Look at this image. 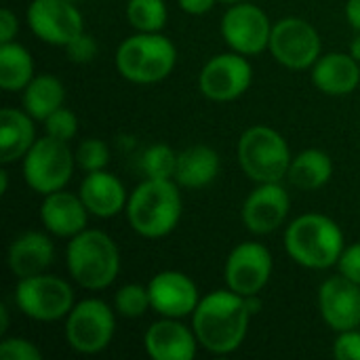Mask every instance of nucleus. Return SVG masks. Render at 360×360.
<instances>
[{
  "mask_svg": "<svg viewBox=\"0 0 360 360\" xmlns=\"http://www.w3.org/2000/svg\"><path fill=\"white\" fill-rule=\"evenodd\" d=\"M259 308L262 304L257 295L247 297L232 289L202 295L192 314V329L200 348L217 356L236 352L247 340L249 323Z\"/></svg>",
  "mask_w": 360,
  "mask_h": 360,
  "instance_id": "nucleus-1",
  "label": "nucleus"
},
{
  "mask_svg": "<svg viewBox=\"0 0 360 360\" xmlns=\"http://www.w3.org/2000/svg\"><path fill=\"white\" fill-rule=\"evenodd\" d=\"M127 221L143 238H165L181 221L184 198L175 179H143L127 202Z\"/></svg>",
  "mask_w": 360,
  "mask_h": 360,
  "instance_id": "nucleus-2",
  "label": "nucleus"
},
{
  "mask_svg": "<svg viewBox=\"0 0 360 360\" xmlns=\"http://www.w3.org/2000/svg\"><path fill=\"white\" fill-rule=\"evenodd\" d=\"M344 249V232L329 215L306 213L287 226L285 251L302 268L329 270L338 266Z\"/></svg>",
  "mask_w": 360,
  "mask_h": 360,
  "instance_id": "nucleus-3",
  "label": "nucleus"
},
{
  "mask_svg": "<svg viewBox=\"0 0 360 360\" xmlns=\"http://www.w3.org/2000/svg\"><path fill=\"white\" fill-rule=\"evenodd\" d=\"M65 266L76 285L86 291H101L108 289L120 272V251L110 234L86 228L70 238Z\"/></svg>",
  "mask_w": 360,
  "mask_h": 360,
  "instance_id": "nucleus-4",
  "label": "nucleus"
},
{
  "mask_svg": "<svg viewBox=\"0 0 360 360\" xmlns=\"http://www.w3.org/2000/svg\"><path fill=\"white\" fill-rule=\"evenodd\" d=\"M118 74L133 84H156L171 76L177 49L160 32H137L124 38L116 51Z\"/></svg>",
  "mask_w": 360,
  "mask_h": 360,
  "instance_id": "nucleus-5",
  "label": "nucleus"
},
{
  "mask_svg": "<svg viewBox=\"0 0 360 360\" xmlns=\"http://www.w3.org/2000/svg\"><path fill=\"white\" fill-rule=\"evenodd\" d=\"M287 139L272 127L253 124L238 139V162L243 173L255 184L283 181L291 167Z\"/></svg>",
  "mask_w": 360,
  "mask_h": 360,
  "instance_id": "nucleus-6",
  "label": "nucleus"
},
{
  "mask_svg": "<svg viewBox=\"0 0 360 360\" xmlns=\"http://www.w3.org/2000/svg\"><path fill=\"white\" fill-rule=\"evenodd\" d=\"M76 169V156L70 150V141L44 135L34 141L30 152L21 160V173L30 190L46 196L63 190Z\"/></svg>",
  "mask_w": 360,
  "mask_h": 360,
  "instance_id": "nucleus-7",
  "label": "nucleus"
},
{
  "mask_svg": "<svg viewBox=\"0 0 360 360\" xmlns=\"http://www.w3.org/2000/svg\"><path fill=\"white\" fill-rule=\"evenodd\" d=\"M13 300L23 316L38 323L61 321L76 304L74 289L70 287V283L46 272L19 278Z\"/></svg>",
  "mask_w": 360,
  "mask_h": 360,
  "instance_id": "nucleus-8",
  "label": "nucleus"
},
{
  "mask_svg": "<svg viewBox=\"0 0 360 360\" xmlns=\"http://www.w3.org/2000/svg\"><path fill=\"white\" fill-rule=\"evenodd\" d=\"M116 310L97 297L74 304L65 316V342L84 356L103 352L116 335Z\"/></svg>",
  "mask_w": 360,
  "mask_h": 360,
  "instance_id": "nucleus-9",
  "label": "nucleus"
},
{
  "mask_svg": "<svg viewBox=\"0 0 360 360\" xmlns=\"http://www.w3.org/2000/svg\"><path fill=\"white\" fill-rule=\"evenodd\" d=\"M272 57L287 70H310L323 55V40L316 27L302 17H283L272 25Z\"/></svg>",
  "mask_w": 360,
  "mask_h": 360,
  "instance_id": "nucleus-10",
  "label": "nucleus"
},
{
  "mask_svg": "<svg viewBox=\"0 0 360 360\" xmlns=\"http://www.w3.org/2000/svg\"><path fill=\"white\" fill-rule=\"evenodd\" d=\"M253 82V65L249 57L230 51L211 57L200 74H198V89L200 93L217 103H228L243 97Z\"/></svg>",
  "mask_w": 360,
  "mask_h": 360,
  "instance_id": "nucleus-11",
  "label": "nucleus"
},
{
  "mask_svg": "<svg viewBox=\"0 0 360 360\" xmlns=\"http://www.w3.org/2000/svg\"><path fill=\"white\" fill-rule=\"evenodd\" d=\"M272 25L264 8L251 2H236L221 17V36L230 51L253 57L270 46Z\"/></svg>",
  "mask_w": 360,
  "mask_h": 360,
  "instance_id": "nucleus-12",
  "label": "nucleus"
},
{
  "mask_svg": "<svg viewBox=\"0 0 360 360\" xmlns=\"http://www.w3.org/2000/svg\"><path fill=\"white\" fill-rule=\"evenodd\" d=\"M27 27L46 44L68 46L84 32L82 13L72 0H32L25 13Z\"/></svg>",
  "mask_w": 360,
  "mask_h": 360,
  "instance_id": "nucleus-13",
  "label": "nucleus"
},
{
  "mask_svg": "<svg viewBox=\"0 0 360 360\" xmlns=\"http://www.w3.org/2000/svg\"><path fill=\"white\" fill-rule=\"evenodd\" d=\"M272 270H274V259L268 247L262 243L247 240L230 251L226 259L224 276L228 289L251 297V295H259L266 289Z\"/></svg>",
  "mask_w": 360,
  "mask_h": 360,
  "instance_id": "nucleus-14",
  "label": "nucleus"
},
{
  "mask_svg": "<svg viewBox=\"0 0 360 360\" xmlns=\"http://www.w3.org/2000/svg\"><path fill=\"white\" fill-rule=\"evenodd\" d=\"M291 211L289 192L283 188L281 181L257 184V188L245 198L240 217L245 228L255 236H266L276 232Z\"/></svg>",
  "mask_w": 360,
  "mask_h": 360,
  "instance_id": "nucleus-15",
  "label": "nucleus"
},
{
  "mask_svg": "<svg viewBox=\"0 0 360 360\" xmlns=\"http://www.w3.org/2000/svg\"><path fill=\"white\" fill-rule=\"evenodd\" d=\"M152 310L167 319H186L192 316L200 293L196 283L179 270H162L152 276L148 283Z\"/></svg>",
  "mask_w": 360,
  "mask_h": 360,
  "instance_id": "nucleus-16",
  "label": "nucleus"
},
{
  "mask_svg": "<svg viewBox=\"0 0 360 360\" xmlns=\"http://www.w3.org/2000/svg\"><path fill=\"white\" fill-rule=\"evenodd\" d=\"M319 312L335 333L360 327V285L346 276H331L319 289Z\"/></svg>",
  "mask_w": 360,
  "mask_h": 360,
  "instance_id": "nucleus-17",
  "label": "nucleus"
},
{
  "mask_svg": "<svg viewBox=\"0 0 360 360\" xmlns=\"http://www.w3.org/2000/svg\"><path fill=\"white\" fill-rule=\"evenodd\" d=\"M198 348L192 325H184L181 319L160 316L143 333V350L152 360H194Z\"/></svg>",
  "mask_w": 360,
  "mask_h": 360,
  "instance_id": "nucleus-18",
  "label": "nucleus"
},
{
  "mask_svg": "<svg viewBox=\"0 0 360 360\" xmlns=\"http://www.w3.org/2000/svg\"><path fill=\"white\" fill-rule=\"evenodd\" d=\"M89 209L82 202L80 194L63 190L51 192L42 198L40 221L44 230L57 238H74L89 226Z\"/></svg>",
  "mask_w": 360,
  "mask_h": 360,
  "instance_id": "nucleus-19",
  "label": "nucleus"
},
{
  "mask_svg": "<svg viewBox=\"0 0 360 360\" xmlns=\"http://www.w3.org/2000/svg\"><path fill=\"white\" fill-rule=\"evenodd\" d=\"M55 257V247L49 236V232H38V230H27L21 232L6 251V266L13 276L27 278L46 272V268L53 264Z\"/></svg>",
  "mask_w": 360,
  "mask_h": 360,
  "instance_id": "nucleus-20",
  "label": "nucleus"
},
{
  "mask_svg": "<svg viewBox=\"0 0 360 360\" xmlns=\"http://www.w3.org/2000/svg\"><path fill=\"white\" fill-rule=\"evenodd\" d=\"M78 194L82 202L86 205L89 213L101 219L116 217L120 211L127 209V202H129L124 184L105 169L86 173L80 184Z\"/></svg>",
  "mask_w": 360,
  "mask_h": 360,
  "instance_id": "nucleus-21",
  "label": "nucleus"
},
{
  "mask_svg": "<svg viewBox=\"0 0 360 360\" xmlns=\"http://www.w3.org/2000/svg\"><path fill=\"white\" fill-rule=\"evenodd\" d=\"M310 72L312 84L329 97L350 95L360 84V63L350 53L321 55Z\"/></svg>",
  "mask_w": 360,
  "mask_h": 360,
  "instance_id": "nucleus-22",
  "label": "nucleus"
},
{
  "mask_svg": "<svg viewBox=\"0 0 360 360\" xmlns=\"http://www.w3.org/2000/svg\"><path fill=\"white\" fill-rule=\"evenodd\" d=\"M34 118L25 110L2 108L0 110V160L2 165H11L15 160H23L30 148L36 141Z\"/></svg>",
  "mask_w": 360,
  "mask_h": 360,
  "instance_id": "nucleus-23",
  "label": "nucleus"
},
{
  "mask_svg": "<svg viewBox=\"0 0 360 360\" xmlns=\"http://www.w3.org/2000/svg\"><path fill=\"white\" fill-rule=\"evenodd\" d=\"M221 158L215 148L198 143L177 154L175 181L186 190H200L213 184L219 175Z\"/></svg>",
  "mask_w": 360,
  "mask_h": 360,
  "instance_id": "nucleus-24",
  "label": "nucleus"
},
{
  "mask_svg": "<svg viewBox=\"0 0 360 360\" xmlns=\"http://www.w3.org/2000/svg\"><path fill=\"white\" fill-rule=\"evenodd\" d=\"M333 177V160L325 150L308 148L293 156L287 179L293 188L304 192H314L325 188Z\"/></svg>",
  "mask_w": 360,
  "mask_h": 360,
  "instance_id": "nucleus-25",
  "label": "nucleus"
},
{
  "mask_svg": "<svg viewBox=\"0 0 360 360\" xmlns=\"http://www.w3.org/2000/svg\"><path fill=\"white\" fill-rule=\"evenodd\" d=\"M23 110L34 118L44 122L55 110L65 103V86L53 74H38L30 80V84L21 91Z\"/></svg>",
  "mask_w": 360,
  "mask_h": 360,
  "instance_id": "nucleus-26",
  "label": "nucleus"
},
{
  "mask_svg": "<svg viewBox=\"0 0 360 360\" xmlns=\"http://www.w3.org/2000/svg\"><path fill=\"white\" fill-rule=\"evenodd\" d=\"M34 76V57L23 44L15 40L0 44V86L4 91H23Z\"/></svg>",
  "mask_w": 360,
  "mask_h": 360,
  "instance_id": "nucleus-27",
  "label": "nucleus"
},
{
  "mask_svg": "<svg viewBox=\"0 0 360 360\" xmlns=\"http://www.w3.org/2000/svg\"><path fill=\"white\" fill-rule=\"evenodd\" d=\"M169 8L165 0H129L127 21L137 32H160L167 25Z\"/></svg>",
  "mask_w": 360,
  "mask_h": 360,
  "instance_id": "nucleus-28",
  "label": "nucleus"
},
{
  "mask_svg": "<svg viewBox=\"0 0 360 360\" xmlns=\"http://www.w3.org/2000/svg\"><path fill=\"white\" fill-rule=\"evenodd\" d=\"M177 154L167 143H154L141 154V173L148 179H175Z\"/></svg>",
  "mask_w": 360,
  "mask_h": 360,
  "instance_id": "nucleus-29",
  "label": "nucleus"
},
{
  "mask_svg": "<svg viewBox=\"0 0 360 360\" xmlns=\"http://www.w3.org/2000/svg\"><path fill=\"white\" fill-rule=\"evenodd\" d=\"M114 310L118 312V316L124 319H141L148 310H152L148 285L146 287L137 283L122 285L114 295Z\"/></svg>",
  "mask_w": 360,
  "mask_h": 360,
  "instance_id": "nucleus-30",
  "label": "nucleus"
},
{
  "mask_svg": "<svg viewBox=\"0 0 360 360\" xmlns=\"http://www.w3.org/2000/svg\"><path fill=\"white\" fill-rule=\"evenodd\" d=\"M76 167L82 169L84 173L101 171L110 165V148L103 139L99 137H86L78 143L76 152Z\"/></svg>",
  "mask_w": 360,
  "mask_h": 360,
  "instance_id": "nucleus-31",
  "label": "nucleus"
},
{
  "mask_svg": "<svg viewBox=\"0 0 360 360\" xmlns=\"http://www.w3.org/2000/svg\"><path fill=\"white\" fill-rule=\"evenodd\" d=\"M42 124H44V135H51L61 141H72L78 133V116L65 105L55 110Z\"/></svg>",
  "mask_w": 360,
  "mask_h": 360,
  "instance_id": "nucleus-32",
  "label": "nucleus"
},
{
  "mask_svg": "<svg viewBox=\"0 0 360 360\" xmlns=\"http://www.w3.org/2000/svg\"><path fill=\"white\" fill-rule=\"evenodd\" d=\"M2 360H42L40 348L25 338H2L0 342Z\"/></svg>",
  "mask_w": 360,
  "mask_h": 360,
  "instance_id": "nucleus-33",
  "label": "nucleus"
},
{
  "mask_svg": "<svg viewBox=\"0 0 360 360\" xmlns=\"http://www.w3.org/2000/svg\"><path fill=\"white\" fill-rule=\"evenodd\" d=\"M97 51H99V44H97L95 36L86 34V32L78 34V36L65 46L68 59L74 61V63H91V61L97 57Z\"/></svg>",
  "mask_w": 360,
  "mask_h": 360,
  "instance_id": "nucleus-34",
  "label": "nucleus"
},
{
  "mask_svg": "<svg viewBox=\"0 0 360 360\" xmlns=\"http://www.w3.org/2000/svg\"><path fill=\"white\" fill-rule=\"evenodd\" d=\"M333 356L338 360H360V329L340 331L333 342Z\"/></svg>",
  "mask_w": 360,
  "mask_h": 360,
  "instance_id": "nucleus-35",
  "label": "nucleus"
},
{
  "mask_svg": "<svg viewBox=\"0 0 360 360\" xmlns=\"http://www.w3.org/2000/svg\"><path fill=\"white\" fill-rule=\"evenodd\" d=\"M338 270L342 276L360 285V243H354L344 249V253L338 262Z\"/></svg>",
  "mask_w": 360,
  "mask_h": 360,
  "instance_id": "nucleus-36",
  "label": "nucleus"
},
{
  "mask_svg": "<svg viewBox=\"0 0 360 360\" xmlns=\"http://www.w3.org/2000/svg\"><path fill=\"white\" fill-rule=\"evenodd\" d=\"M17 32H19V19L8 6H4L0 11V44L13 42Z\"/></svg>",
  "mask_w": 360,
  "mask_h": 360,
  "instance_id": "nucleus-37",
  "label": "nucleus"
},
{
  "mask_svg": "<svg viewBox=\"0 0 360 360\" xmlns=\"http://www.w3.org/2000/svg\"><path fill=\"white\" fill-rule=\"evenodd\" d=\"M219 0H177L179 8L188 15H207Z\"/></svg>",
  "mask_w": 360,
  "mask_h": 360,
  "instance_id": "nucleus-38",
  "label": "nucleus"
},
{
  "mask_svg": "<svg viewBox=\"0 0 360 360\" xmlns=\"http://www.w3.org/2000/svg\"><path fill=\"white\" fill-rule=\"evenodd\" d=\"M346 19L356 32H360V0H348L346 2Z\"/></svg>",
  "mask_w": 360,
  "mask_h": 360,
  "instance_id": "nucleus-39",
  "label": "nucleus"
},
{
  "mask_svg": "<svg viewBox=\"0 0 360 360\" xmlns=\"http://www.w3.org/2000/svg\"><path fill=\"white\" fill-rule=\"evenodd\" d=\"M6 329H8V308L2 304L0 306V335H4Z\"/></svg>",
  "mask_w": 360,
  "mask_h": 360,
  "instance_id": "nucleus-40",
  "label": "nucleus"
},
{
  "mask_svg": "<svg viewBox=\"0 0 360 360\" xmlns=\"http://www.w3.org/2000/svg\"><path fill=\"white\" fill-rule=\"evenodd\" d=\"M348 53H350V55H352V57H354V59L360 63V32L354 36V40L350 42V51H348Z\"/></svg>",
  "mask_w": 360,
  "mask_h": 360,
  "instance_id": "nucleus-41",
  "label": "nucleus"
},
{
  "mask_svg": "<svg viewBox=\"0 0 360 360\" xmlns=\"http://www.w3.org/2000/svg\"><path fill=\"white\" fill-rule=\"evenodd\" d=\"M8 192V173L6 169L0 171V194H6Z\"/></svg>",
  "mask_w": 360,
  "mask_h": 360,
  "instance_id": "nucleus-42",
  "label": "nucleus"
},
{
  "mask_svg": "<svg viewBox=\"0 0 360 360\" xmlns=\"http://www.w3.org/2000/svg\"><path fill=\"white\" fill-rule=\"evenodd\" d=\"M219 2H224V4H236V2H245V0H219Z\"/></svg>",
  "mask_w": 360,
  "mask_h": 360,
  "instance_id": "nucleus-43",
  "label": "nucleus"
},
{
  "mask_svg": "<svg viewBox=\"0 0 360 360\" xmlns=\"http://www.w3.org/2000/svg\"><path fill=\"white\" fill-rule=\"evenodd\" d=\"M72 2H78V0H72Z\"/></svg>",
  "mask_w": 360,
  "mask_h": 360,
  "instance_id": "nucleus-44",
  "label": "nucleus"
}]
</instances>
